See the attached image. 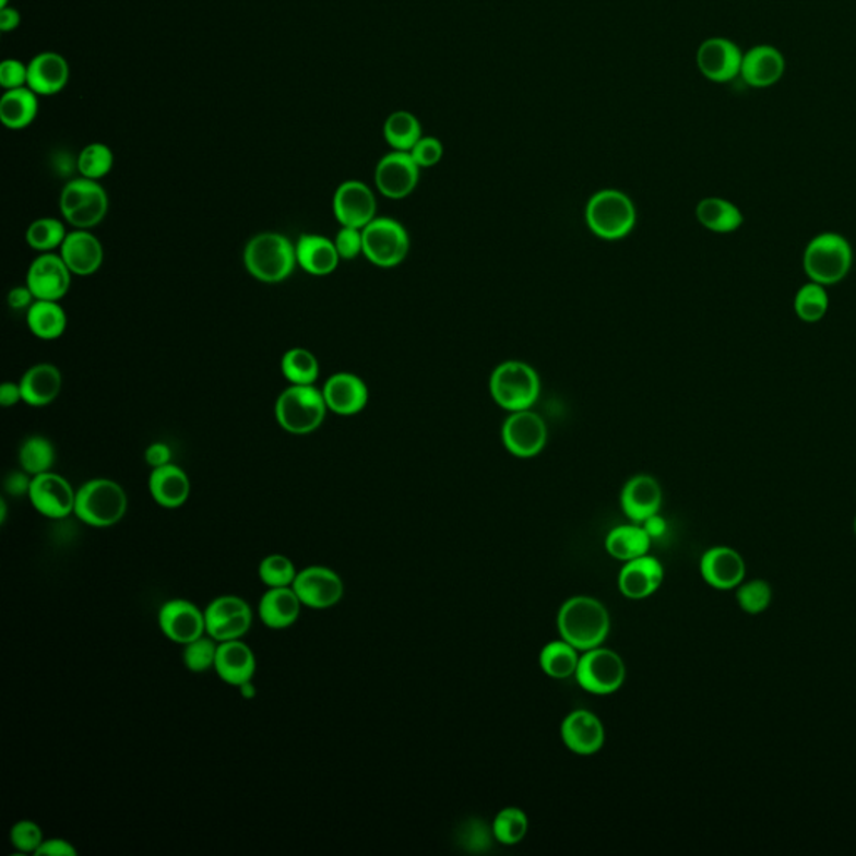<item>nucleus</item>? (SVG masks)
<instances>
[{
    "label": "nucleus",
    "mask_w": 856,
    "mask_h": 856,
    "mask_svg": "<svg viewBox=\"0 0 856 856\" xmlns=\"http://www.w3.org/2000/svg\"><path fill=\"white\" fill-rule=\"evenodd\" d=\"M31 484H33V475L27 474L25 471H15L5 477L4 489L9 496L24 497L29 496Z\"/></svg>",
    "instance_id": "nucleus-52"
},
{
    "label": "nucleus",
    "mask_w": 856,
    "mask_h": 856,
    "mask_svg": "<svg viewBox=\"0 0 856 856\" xmlns=\"http://www.w3.org/2000/svg\"><path fill=\"white\" fill-rule=\"evenodd\" d=\"M238 689L239 694L243 696L245 700H253L254 696H257V686L253 685V681L245 682Z\"/></svg>",
    "instance_id": "nucleus-59"
},
{
    "label": "nucleus",
    "mask_w": 856,
    "mask_h": 856,
    "mask_svg": "<svg viewBox=\"0 0 856 856\" xmlns=\"http://www.w3.org/2000/svg\"><path fill=\"white\" fill-rule=\"evenodd\" d=\"M527 815L519 808H506L494 821V835L503 845H518L527 835Z\"/></svg>",
    "instance_id": "nucleus-46"
},
{
    "label": "nucleus",
    "mask_w": 856,
    "mask_h": 856,
    "mask_svg": "<svg viewBox=\"0 0 856 856\" xmlns=\"http://www.w3.org/2000/svg\"><path fill=\"white\" fill-rule=\"evenodd\" d=\"M383 136L393 151L411 153L412 147L424 138V134H421L420 121L412 112L395 111L383 124Z\"/></svg>",
    "instance_id": "nucleus-37"
},
{
    "label": "nucleus",
    "mask_w": 856,
    "mask_h": 856,
    "mask_svg": "<svg viewBox=\"0 0 856 856\" xmlns=\"http://www.w3.org/2000/svg\"><path fill=\"white\" fill-rule=\"evenodd\" d=\"M361 231L364 257L374 266L395 268L408 257L411 236L405 226L396 219L377 216Z\"/></svg>",
    "instance_id": "nucleus-9"
},
{
    "label": "nucleus",
    "mask_w": 856,
    "mask_h": 856,
    "mask_svg": "<svg viewBox=\"0 0 856 856\" xmlns=\"http://www.w3.org/2000/svg\"><path fill=\"white\" fill-rule=\"evenodd\" d=\"M11 843L17 852L34 853L44 843L43 828L36 821L21 820L11 828Z\"/></svg>",
    "instance_id": "nucleus-48"
},
{
    "label": "nucleus",
    "mask_w": 856,
    "mask_h": 856,
    "mask_svg": "<svg viewBox=\"0 0 856 856\" xmlns=\"http://www.w3.org/2000/svg\"><path fill=\"white\" fill-rule=\"evenodd\" d=\"M218 646L219 642L214 641L207 634L201 635V638L190 642V644H186L185 651H182V663H185L186 669L197 673V675L214 669Z\"/></svg>",
    "instance_id": "nucleus-45"
},
{
    "label": "nucleus",
    "mask_w": 856,
    "mask_h": 856,
    "mask_svg": "<svg viewBox=\"0 0 856 856\" xmlns=\"http://www.w3.org/2000/svg\"><path fill=\"white\" fill-rule=\"evenodd\" d=\"M75 494L71 482L56 472L36 475L31 484L29 500L34 509L44 518L62 521L74 514Z\"/></svg>",
    "instance_id": "nucleus-13"
},
{
    "label": "nucleus",
    "mask_w": 856,
    "mask_h": 856,
    "mask_svg": "<svg viewBox=\"0 0 856 856\" xmlns=\"http://www.w3.org/2000/svg\"><path fill=\"white\" fill-rule=\"evenodd\" d=\"M325 396L314 385H289L276 399L275 418L292 436H310L325 421Z\"/></svg>",
    "instance_id": "nucleus-5"
},
{
    "label": "nucleus",
    "mask_w": 856,
    "mask_h": 856,
    "mask_svg": "<svg viewBox=\"0 0 856 856\" xmlns=\"http://www.w3.org/2000/svg\"><path fill=\"white\" fill-rule=\"evenodd\" d=\"M855 534H856V519H855Z\"/></svg>",
    "instance_id": "nucleus-62"
},
{
    "label": "nucleus",
    "mask_w": 856,
    "mask_h": 856,
    "mask_svg": "<svg viewBox=\"0 0 856 856\" xmlns=\"http://www.w3.org/2000/svg\"><path fill=\"white\" fill-rule=\"evenodd\" d=\"M243 261L254 280L275 285L288 280L298 266L297 248L282 233H258L245 247Z\"/></svg>",
    "instance_id": "nucleus-1"
},
{
    "label": "nucleus",
    "mask_w": 856,
    "mask_h": 856,
    "mask_svg": "<svg viewBox=\"0 0 856 856\" xmlns=\"http://www.w3.org/2000/svg\"><path fill=\"white\" fill-rule=\"evenodd\" d=\"M298 266L311 276H329L338 268L340 258L335 241L326 236L305 233L297 243Z\"/></svg>",
    "instance_id": "nucleus-26"
},
{
    "label": "nucleus",
    "mask_w": 856,
    "mask_h": 856,
    "mask_svg": "<svg viewBox=\"0 0 856 856\" xmlns=\"http://www.w3.org/2000/svg\"><path fill=\"white\" fill-rule=\"evenodd\" d=\"M575 647L568 641L549 642L540 653V666L550 678L566 679L578 671L579 659Z\"/></svg>",
    "instance_id": "nucleus-40"
},
{
    "label": "nucleus",
    "mask_w": 856,
    "mask_h": 856,
    "mask_svg": "<svg viewBox=\"0 0 856 856\" xmlns=\"http://www.w3.org/2000/svg\"><path fill=\"white\" fill-rule=\"evenodd\" d=\"M22 402L31 407H47L62 390V373L56 365L37 364L22 374Z\"/></svg>",
    "instance_id": "nucleus-31"
},
{
    "label": "nucleus",
    "mask_w": 856,
    "mask_h": 856,
    "mask_svg": "<svg viewBox=\"0 0 856 856\" xmlns=\"http://www.w3.org/2000/svg\"><path fill=\"white\" fill-rule=\"evenodd\" d=\"M557 625L564 641L575 650L588 651L603 644L609 634L610 618L603 603L578 596L560 607Z\"/></svg>",
    "instance_id": "nucleus-2"
},
{
    "label": "nucleus",
    "mask_w": 856,
    "mask_h": 856,
    "mask_svg": "<svg viewBox=\"0 0 856 856\" xmlns=\"http://www.w3.org/2000/svg\"><path fill=\"white\" fill-rule=\"evenodd\" d=\"M214 671L226 685L239 686L253 681L257 675V656L243 639L219 642Z\"/></svg>",
    "instance_id": "nucleus-21"
},
{
    "label": "nucleus",
    "mask_w": 856,
    "mask_h": 856,
    "mask_svg": "<svg viewBox=\"0 0 856 856\" xmlns=\"http://www.w3.org/2000/svg\"><path fill=\"white\" fill-rule=\"evenodd\" d=\"M321 392L325 396L329 412L342 417L360 414L368 404L367 383L358 374L348 371L332 374Z\"/></svg>",
    "instance_id": "nucleus-20"
},
{
    "label": "nucleus",
    "mask_w": 856,
    "mask_h": 856,
    "mask_svg": "<svg viewBox=\"0 0 856 856\" xmlns=\"http://www.w3.org/2000/svg\"><path fill=\"white\" fill-rule=\"evenodd\" d=\"M126 512V490L111 478L87 480L75 494L74 515L90 527H112L124 519Z\"/></svg>",
    "instance_id": "nucleus-3"
},
{
    "label": "nucleus",
    "mask_w": 856,
    "mask_h": 856,
    "mask_svg": "<svg viewBox=\"0 0 856 856\" xmlns=\"http://www.w3.org/2000/svg\"><path fill=\"white\" fill-rule=\"evenodd\" d=\"M502 442L515 457H535L543 452L547 443L546 421L531 408L511 412L503 421Z\"/></svg>",
    "instance_id": "nucleus-12"
},
{
    "label": "nucleus",
    "mask_w": 856,
    "mask_h": 856,
    "mask_svg": "<svg viewBox=\"0 0 856 856\" xmlns=\"http://www.w3.org/2000/svg\"><path fill=\"white\" fill-rule=\"evenodd\" d=\"M696 62L701 74L713 83H729L741 72L742 52L726 37H711L701 44Z\"/></svg>",
    "instance_id": "nucleus-19"
},
{
    "label": "nucleus",
    "mask_w": 856,
    "mask_h": 856,
    "mask_svg": "<svg viewBox=\"0 0 856 856\" xmlns=\"http://www.w3.org/2000/svg\"><path fill=\"white\" fill-rule=\"evenodd\" d=\"M160 632L176 644H190L206 634L204 610L188 599L166 601L157 613Z\"/></svg>",
    "instance_id": "nucleus-16"
},
{
    "label": "nucleus",
    "mask_w": 856,
    "mask_h": 856,
    "mask_svg": "<svg viewBox=\"0 0 856 856\" xmlns=\"http://www.w3.org/2000/svg\"><path fill=\"white\" fill-rule=\"evenodd\" d=\"M415 163L421 168L439 165L443 157V144L437 138L424 136L411 151Z\"/></svg>",
    "instance_id": "nucleus-50"
},
{
    "label": "nucleus",
    "mask_w": 856,
    "mask_h": 856,
    "mask_svg": "<svg viewBox=\"0 0 856 856\" xmlns=\"http://www.w3.org/2000/svg\"><path fill=\"white\" fill-rule=\"evenodd\" d=\"M575 676L585 691L594 694H610L618 691L625 682V661L614 651L594 647L585 651L584 656L579 659Z\"/></svg>",
    "instance_id": "nucleus-11"
},
{
    "label": "nucleus",
    "mask_w": 856,
    "mask_h": 856,
    "mask_svg": "<svg viewBox=\"0 0 856 856\" xmlns=\"http://www.w3.org/2000/svg\"><path fill=\"white\" fill-rule=\"evenodd\" d=\"M39 112L37 94L29 87L5 91L0 99V121L9 129H24L33 124Z\"/></svg>",
    "instance_id": "nucleus-34"
},
{
    "label": "nucleus",
    "mask_w": 856,
    "mask_h": 856,
    "mask_svg": "<svg viewBox=\"0 0 856 856\" xmlns=\"http://www.w3.org/2000/svg\"><path fill=\"white\" fill-rule=\"evenodd\" d=\"M333 214L340 226L364 229L377 218V198L365 182L350 179L336 188Z\"/></svg>",
    "instance_id": "nucleus-18"
},
{
    "label": "nucleus",
    "mask_w": 856,
    "mask_h": 856,
    "mask_svg": "<svg viewBox=\"0 0 856 856\" xmlns=\"http://www.w3.org/2000/svg\"><path fill=\"white\" fill-rule=\"evenodd\" d=\"M27 326L37 338L58 340L68 329V314L59 301L36 300L27 310Z\"/></svg>",
    "instance_id": "nucleus-35"
},
{
    "label": "nucleus",
    "mask_w": 856,
    "mask_h": 856,
    "mask_svg": "<svg viewBox=\"0 0 856 856\" xmlns=\"http://www.w3.org/2000/svg\"><path fill=\"white\" fill-rule=\"evenodd\" d=\"M562 739L571 751L582 757L597 753L604 745L603 723L591 711H574L562 723Z\"/></svg>",
    "instance_id": "nucleus-27"
},
{
    "label": "nucleus",
    "mask_w": 856,
    "mask_h": 856,
    "mask_svg": "<svg viewBox=\"0 0 856 856\" xmlns=\"http://www.w3.org/2000/svg\"><path fill=\"white\" fill-rule=\"evenodd\" d=\"M304 607L314 610L330 609L342 601L345 593L342 578L325 566H310L298 571L292 585Z\"/></svg>",
    "instance_id": "nucleus-15"
},
{
    "label": "nucleus",
    "mask_w": 856,
    "mask_h": 856,
    "mask_svg": "<svg viewBox=\"0 0 856 856\" xmlns=\"http://www.w3.org/2000/svg\"><path fill=\"white\" fill-rule=\"evenodd\" d=\"M9 0H0V9L8 8Z\"/></svg>",
    "instance_id": "nucleus-61"
},
{
    "label": "nucleus",
    "mask_w": 856,
    "mask_h": 856,
    "mask_svg": "<svg viewBox=\"0 0 856 856\" xmlns=\"http://www.w3.org/2000/svg\"><path fill=\"white\" fill-rule=\"evenodd\" d=\"M147 487L154 502L165 509H179L191 496L190 477L175 464L153 468Z\"/></svg>",
    "instance_id": "nucleus-28"
},
{
    "label": "nucleus",
    "mask_w": 856,
    "mask_h": 856,
    "mask_svg": "<svg viewBox=\"0 0 856 856\" xmlns=\"http://www.w3.org/2000/svg\"><path fill=\"white\" fill-rule=\"evenodd\" d=\"M736 591V601L739 607L748 614H760L768 609V606L773 599V591L771 585L763 579H754V581L745 582L739 584Z\"/></svg>",
    "instance_id": "nucleus-47"
},
{
    "label": "nucleus",
    "mask_w": 856,
    "mask_h": 856,
    "mask_svg": "<svg viewBox=\"0 0 856 856\" xmlns=\"http://www.w3.org/2000/svg\"><path fill=\"white\" fill-rule=\"evenodd\" d=\"M36 856H78V849L68 840L50 839L44 840Z\"/></svg>",
    "instance_id": "nucleus-54"
},
{
    "label": "nucleus",
    "mask_w": 856,
    "mask_h": 856,
    "mask_svg": "<svg viewBox=\"0 0 856 856\" xmlns=\"http://www.w3.org/2000/svg\"><path fill=\"white\" fill-rule=\"evenodd\" d=\"M644 528H646L647 534H650L651 537H659V535H663L664 531H666V524H664L663 519L656 514L644 522Z\"/></svg>",
    "instance_id": "nucleus-58"
},
{
    "label": "nucleus",
    "mask_w": 856,
    "mask_h": 856,
    "mask_svg": "<svg viewBox=\"0 0 856 856\" xmlns=\"http://www.w3.org/2000/svg\"><path fill=\"white\" fill-rule=\"evenodd\" d=\"M112 166H115V154L111 147L103 143H93L84 147L75 163V168L81 176L94 181H99L104 176L109 175Z\"/></svg>",
    "instance_id": "nucleus-43"
},
{
    "label": "nucleus",
    "mask_w": 856,
    "mask_h": 856,
    "mask_svg": "<svg viewBox=\"0 0 856 856\" xmlns=\"http://www.w3.org/2000/svg\"><path fill=\"white\" fill-rule=\"evenodd\" d=\"M664 569L659 560L651 556L629 560L619 574V588L629 599H644L659 588Z\"/></svg>",
    "instance_id": "nucleus-29"
},
{
    "label": "nucleus",
    "mask_w": 856,
    "mask_h": 856,
    "mask_svg": "<svg viewBox=\"0 0 856 856\" xmlns=\"http://www.w3.org/2000/svg\"><path fill=\"white\" fill-rule=\"evenodd\" d=\"M651 546V535L644 525H619L607 535L606 550L614 559L629 560L646 556Z\"/></svg>",
    "instance_id": "nucleus-36"
},
{
    "label": "nucleus",
    "mask_w": 856,
    "mask_h": 856,
    "mask_svg": "<svg viewBox=\"0 0 856 856\" xmlns=\"http://www.w3.org/2000/svg\"><path fill=\"white\" fill-rule=\"evenodd\" d=\"M29 68L17 59H8L0 64V86L4 90H19L27 86Z\"/></svg>",
    "instance_id": "nucleus-51"
},
{
    "label": "nucleus",
    "mask_w": 856,
    "mask_h": 856,
    "mask_svg": "<svg viewBox=\"0 0 856 856\" xmlns=\"http://www.w3.org/2000/svg\"><path fill=\"white\" fill-rule=\"evenodd\" d=\"M19 464L27 474H46L52 471L56 464V447L44 436H31L22 442L19 449Z\"/></svg>",
    "instance_id": "nucleus-38"
},
{
    "label": "nucleus",
    "mask_w": 856,
    "mask_h": 856,
    "mask_svg": "<svg viewBox=\"0 0 856 856\" xmlns=\"http://www.w3.org/2000/svg\"><path fill=\"white\" fill-rule=\"evenodd\" d=\"M59 254L68 264L72 275L91 276L99 272V268L103 266V245L90 229H74L68 233Z\"/></svg>",
    "instance_id": "nucleus-22"
},
{
    "label": "nucleus",
    "mask_w": 856,
    "mask_h": 856,
    "mask_svg": "<svg viewBox=\"0 0 856 856\" xmlns=\"http://www.w3.org/2000/svg\"><path fill=\"white\" fill-rule=\"evenodd\" d=\"M258 575L266 587H292L297 579L298 569L288 557L272 554L261 560Z\"/></svg>",
    "instance_id": "nucleus-44"
},
{
    "label": "nucleus",
    "mask_w": 856,
    "mask_h": 856,
    "mask_svg": "<svg viewBox=\"0 0 856 856\" xmlns=\"http://www.w3.org/2000/svg\"><path fill=\"white\" fill-rule=\"evenodd\" d=\"M62 218L75 229L96 228L104 222L109 211V197L106 190L94 179H71L62 188L61 200Z\"/></svg>",
    "instance_id": "nucleus-8"
},
{
    "label": "nucleus",
    "mask_w": 856,
    "mask_h": 856,
    "mask_svg": "<svg viewBox=\"0 0 856 856\" xmlns=\"http://www.w3.org/2000/svg\"><path fill=\"white\" fill-rule=\"evenodd\" d=\"M701 575L711 587L732 591L741 584L746 566L739 552L732 547H713L701 557Z\"/></svg>",
    "instance_id": "nucleus-23"
},
{
    "label": "nucleus",
    "mask_w": 856,
    "mask_h": 856,
    "mask_svg": "<svg viewBox=\"0 0 856 856\" xmlns=\"http://www.w3.org/2000/svg\"><path fill=\"white\" fill-rule=\"evenodd\" d=\"M696 218L701 226L720 235L738 231L745 222L741 210L732 201L723 198H704L696 206Z\"/></svg>",
    "instance_id": "nucleus-33"
},
{
    "label": "nucleus",
    "mask_w": 856,
    "mask_h": 856,
    "mask_svg": "<svg viewBox=\"0 0 856 856\" xmlns=\"http://www.w3.org/2000/svg\"><path fill=\"white\" fill-rule=\"evenodd\" d=\"M72 272L61 254L40 253L27 270L25 285L36 300L59 301L71 288Z\"/></svg>",
    "instance_id": "nucleus-17"
},
{
    "label": "nucleus",
    "mask_w": 856,
    "mask_h": 856,
    "mask_svg": "<svg viewBox=\"0 0 856 856\" xmlns=\"http://www.w3.org/2000/svg\"><path fill=\"white\" fill-rule=\"evenodd\" d=\"M333 241H335L336 251L342 260L352 261L364 254V231L361 229L342 226Z\"/></svg>",
    "instance_id": "nucleus-49"
},
{
    "label": "nucleus",
    "mask_w": 856,
    "mask_h": 856,
    "mask_svg": "<svg viewBox=\"0 0 856 856\" xmlns=\"http://www.w3.org/2000/svg\"><path fill=\"white\" fill-rule=\"evenodd\" d=\"M22 402L21 385L19 383L5 382L0 387V405L9 408Z\"/></svg>",
    "instance_id": "nucleus-56"
},
{
    "label": "nucleus",
    "mask_w": 856,
    "mask_h": 856,
    "mask_svg": "<svg viewBox=\"0 0 856 856\" xmlns=\"http://www.w3.org/2000/svg\"><path fill=\"white\" fill-rule=\"evenodd\" d=\"M206 634L214 641L225 642L243 639L253 625V610L243 597H216L204 609Z\"/></svg>",
    "instance_id": "nucleus-10"
},
{
    "label": "nucleus",
    "mask_w": 856,
    "mask_h": 856,
    "mask_svg": "<svg viewBox=\"0 0 856 856\" xmlns=\"http://www.w3.org/2000/svg\"><path fill=\"white\" fill-rule=\"evenodd\" d=\"M420 178V166L407 151H392L374 168L377 190L389 200H404L414 193Z\"/></svg>",
    "instance_id": "nucleus-14"
},
{
    "label": "nucleus",
    "mask_w": 856,
    "mask_h": 856,
    "mask_svg": "<svg viewBox=\"0 0 856 856\" xmlns=\"http://www.w3.org/2000/svg\"><path fill=\"white\" fill-rule=\"evenodd\" d=\"M785 58L776 47L754 46L742 54L741 75L748 86L764 90L780 83L785 74Z\"/></svg>",
    "instance_id": "nucleus-24"
},
{
    "label": "nucleus",
    "mask_w": 856,
    "mask_h": 856,
    "mask_svg": "<svg viewBox=\"0 0 856 856\" xmlns=\"http://www.w3.org/2000/svg\"><path fill=\"white\" fill-rule=\"evenodd\" d=\"M638 211L628 194L619 190L597 191L585 206V222L597 238L616 241L635 226Z\"/></svg>",
    "instance_id": "nucleus-6"
},
{
    "label": "nucleus",
    "mask_w": 856,
    "mask_h": 856,
    "mask_svg": "<svg viewBox=\"0 0 856 856\" xmlns=\"http://www.w3.org/2000/svg\"><path fill=\"white\" fill-rule=\"evenodd\" d=\"M19 24H21V14L17 9H0V31L2 33H12L17 29Z\"/></svg>",
    "instance_id": "nucleus-57"
},
{
    "label": "nucleus",
    "mask_w": 856,
    "mask_h": 856,
    "mask_svg": "<svg viewBox=\"0 0 856 856\" xmlns=\"http://www.w3.org/2000/svg\"><path fill=\"white\" fill-rule=\"evenodd\" d=\"M795 313L805 323H818L827 317L830 295L827 286L815 282L805 283L795 295Z\"/></svg>",
    "instance_id": "nucleus-41"
},
{
    "label": "nucleus",
    "mask_w": 856,
    "mask_h": 856,
    "mask_svg": "<svg viewBox=\"0 0 856 856\" xmlns=\"http://www.w3.org/2000/svg\"><path fill=\"white\" fill-rule=\"evenodd\" d=\"M853 264L848 239L840 233H820L810 239L802 253V270L810 282L832 286L846 278Z\"/></svg>",
    "instance_id": "nucleus-4"
},
{
    "label": "nucleus",
    "mask_w": 856,
    "mask_h": 856,
    "mask_svg": "<svg viewBox=\"0 0 856 856\" xmlns=\"http://www.w3.org/2000/svg\"><path fill=\"white\" fill-rule=\"evenodd\" d=\"M301 607L304 604L295 593V588L268 587L258 604V616L266 628L280 631L298 621Z\"/></svg>",
    "instance_id": "nucleus-30"
},
{
    "label": "nucleus",
    "mask_w": 856,
    "mask_h": 856,
    "mask_svg": "<svg viewBox=\"0 0 856 856\" xmlns=\"http://www.w3.org/2000/svg\"><path fill=\"white\" fill-rule=\"evenodd\" d=\"M626 515L635 524H644L647 519L659 512L663 503V489L659 482L651 475H635L626 484L621 496Z\"/></svg>",
    "instance_id": "nucleus-25"
},
{
    "label": "nucleus",
    "mask_w": 856,
    "mask_h": 856,
    "mask_svg": "<svg viewBox=\"0 0 856 856\" xmlns=\"http://www.w3.org/2000/svg\"><path fill=\"white\" fill-rule=\"evenodd\" d=\"M489 385L496 404L507 412L527 411L539 399V374L524 361L500 364L492 371Z\"/></svg>",
    "instance_id": "nucleus-7"
},
{
    "label": "nucleus",
    "mask_w": 856,
    "mask_h": 856,
    "mask_svg": "<svg viewBox=\"0 0 856 856\" xmlns=\"http://www.w3.org/2000/svg\"><path fill=\"white\" fill-rule=\"evenodd\" d=\"M66 236L68 231L64 222L58 218H39L31 223L25 231V241L34 251L54 253L56 250H61Z\"/></svg>",
    "instance_id": "nucleus-42"
},
{
    "label": "nucleus",
    "mask_w": 856,
    "mask_h": 856,
    "mask_svg": "<svg viewBox=\"0 0 856 856\" xmlns=\"http://www.w3.org/2000/svg\"><path fill=\"white\" fill-rule=\"evenodd\" d=\"M282 373L289 385H314L320 377L318 358L307 348H292L282 357Z\"/></svg>",
    "instance_id": "nucleus-39"
},
{
    "label": "nucleus",
    "mask_w": 856,
    "mask_h": 856,
    "mask_svg": "<svg viewBox=\"0 0 856 856\" xmlns=\"http://www.w3.org/2000/svg\"><path fill=\"white\" fill-rule=\"evenodd\" d=\"M0 511H2V515H0V524H5V518H8V503L5 500H0Z\"/></svg>",
    "instance_id": "nucleus-60"
},
{
    "label": "nucleus",
    "mask_w": 856,
    "mask_h": 856,
    "mask_svg": "<svg viewBox=\"0 0 856 856\" xmlns=\"http://www.w3.org/2000/svg\"><path fill=\"white\" fill-rule=\"evenodd\" d=\"M27 68H29L27 87L33 90L37 96H54L68 86L71 71H69L68 61L62 58L61 54H37Z\"/></svg>",
    "instance_id": "nucleus-32"
},
{
    "label": "nucleus",
    "mask_w": 856,
    "mask_h": 856,
    "mask_svg": "<svg viewBox=\"0 0 856 856\" xmlns=\"http://www.w3.org/2000/svg\"><path fill=\"white\" fill-rule=\"evenodd\" d=\"M34 301H36V297H34V293L31 292L29 286H15L9 292L8 304L11 307V310L14 311H22V310H29L33 307Z\"/></svg>",
    "instance_id": "nucleus-55"
},
{
    "label": "nucleus",
    "mask_w": 856,
    "mask_h": 856,
    "mask_svg": "<svg viewBox=\"0 0 856 856\" xmlns=\"http://www.w3.org/2000/svg\"><path fill=\"white\" fill-rule=\"evenodd\" d=\"M144 461L151 468L163 467L173 464V450L168 443L154 442L144 452Z\"/></svg>",
    "instance_id": "nucleus-53"
}]
</instances>
